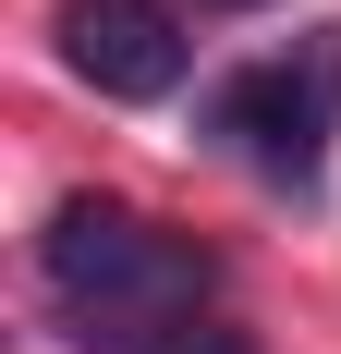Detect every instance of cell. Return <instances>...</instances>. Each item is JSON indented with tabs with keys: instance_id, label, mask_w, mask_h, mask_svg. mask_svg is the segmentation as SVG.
<instances>
[{
	"instance_id": "1",
	"label": "cell",
	"mask_w": 341,
	"mask_h": 354,
	"mask_svg": "<svg viewBox=\"0 0 341 354\" xmlns=\"http://www.w3.org/2000/svg\"><path fill=\"white\" fill-rule=\"evenodd\" d=\"M37 269H49V293L86 318V342H122V354H146L159 330H183L195 318V281H207V257H183L159 220L110 208V196H73V208L49 220Z\"/></svg>"
},
{
	"instance_id": "2",
	"label": "cell",
	"mask_w": 341,
	"mask_h": 354,
	"mask_svg": "<svg viewBox=\"0 0 341 354\" xmlns=\"http://www.w3.org/2000/svg\"><path fill=\"white\" fill-rule=\"evenodd\" d=\"M329 122H341V25H317L305 49H280V62H244L220 98H207V135L256 159L269 183H317L329 159Z\"/></svg>"
},
{
	"instance_id": "3",
	"label": "cell",
	"mask_w": 341,
	"mask_h": 354,
	"mask_svg": "<svg viewBox=\"0 0 341 354\" xmlns=\"http://www.w3.org/2000/svg\"><path fill=\"white\" fill-rule=\"evenodd\" d=\"M61 62L98 98H170L183 86V25L159 0H73L61 12Z\"/></svg>"
},
{
	"instance_id": "4",
	"label": "cell",
	"mask_w": 341,
	"mask_h": 354,
	"mask_svg": "<svg viewBox=\"0 0 341 354\" xmlns=\"http://www.w3.org/2000/svg\"><path fill=\"white\" fill-rule=\"evenodd\" d=\"M146 354H244V342H232V330H195V318H183V330H159Z\"/></svg>"
},
{
	"instance_id": "5",
	"label": "cell",
	"mask_w": 341,
	"mask_h": 354,
	"mask_svg": "<svg viewBox=\"0 0 341 354\" xmlns=\"http://www.w3.org/2000/svg\"><path fill=\"white\" fill-rule=\"evenodd\" d=\"M207 12H256V0H207Z\"/></svg>"
}]
</instances>
